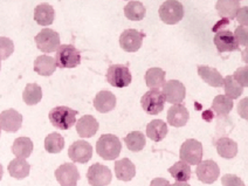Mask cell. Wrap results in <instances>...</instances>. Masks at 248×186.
I'll use <instances>...</instances> for the list:
<instances>
[{
    "instance_id": "cell-32",
    "label": "cell",
    "mask_w": 248,
    "mask_h": 186,
    "mask_svg": "<svg viewBox=\"0 0 248 186\" xmlns=\"http://www.w3.org/2000/svg\"><path fill=\"white\" fill-rule=\"evenodd\" d=\"M233 100L226 95H218L214 97L212 103V110L219 116H226L233 109Z\"/></svg>"
},
{
    "instance_id": "cell-6",
    "label": "cell",
    "mask_w": 248,
    "mask_h": 186,
    "mask_svg": "<svg viewBox=\"0 0 248 186\" xmlns=\"http://www.w3.org/2000/svg\"><path fill=\"white\" fill-rule=\"evenodd\" d=\"M140 104L149 115H158L164 109L165 97L159 89H150L140 98Z\"/></svg>"
},
{
    "instance_id": "cell-41",
    "label": "cell",
    "mask_w": 248,
    "mask_h": 186,
    "mask_svg": "<svg viewBox=\"0 0 248 186\" xmlns=\"http://www.w3.org/2000/svg\"><path fill=\"white\" fill-rule=\"evenodd\" d=\"M238 114L244 120L248 121V97L242 98L238 104Z\"/></svg>"
},
{
    "instance_id": "cell-31",
    "label": "cell",
    "mask_w": 248,
    "mask_h": 186,
    "mask_svg": "<svg viewBox=\"0 0 248 186\" xmlns=\"http://www.w3.org/2000/svg\"><path fill=\"white\" fill-rule=\"evenodd\" d=\"M126 148L132 152H140L144 149L146 144L145 135L140 131H131L124 137Z\"/></svg>"
},
{
    "instance_id": "cell-30",
    "label": "cell",
    "mask_w": 248,
    "mask_h": 186,
    "mask_svg": "<svg viewBox=\"0 0 248 186\" xmlns=\"http://www.w3.org/2000/svg\"><path fill=\"white\" fill-rule=\"evenodd\" d=\"M146 13L145 6L140 1H129L124 7V16L131 21H140Z\"/></svg>"
},
{
    "instance_id": "cell-10",
    "label": "cell",
    "mask_w": 248,
    "mask_h": 186,
    "mask_svg": "<svg viewBox=\"0 0 248 186\" xmlns=\"http://www.w3.org/2000/svg\"><path fill=\"white\" fill-rule=\"evenodd\" d=\"M196 174L198 179L204 184H213L220 176V169L212 159L202 160L197 166Z\"/></svg>"
},
{
    "instance_id": "cell-5",
    "label": "cell",
    "mask_w": 248,
    "mask_h": 186,
    "mask_svg": "<svg viewBox=\"0 0 248 186\" xmlns=\"http://www.w3.org/2000/svg\"><path fill=\"white\" fill-rule=\"evenodd\" d=\"M202 155H204V151H202V143L193 138L185 140L180 146V159L190 165H198L199 163H202Z\"/></svg>"
},
{
    "instance_id": "cell-48",
    "label": "cell",
    "mask_w": 248,
    "mask_h": 186,
    "mask_svg": "<svg viewBox=\"0 0 248 186\" xmlns=\"http://www.w3.org/2000/svg\"><path fill=\"white\" fill-rule=\"evenodd\" d=\"M0 129H1V128H0ZM0 134H1V131H0Z\"/></svg>"
},
{
    "instance_id": "cell-36",
    "label": "cell",
    "mask_w": 248,
    "mask_h": 186,
    "mask_svg": "<svg viewBox=\"0 0 248 186\" xmlns=\"http://www.w3.org/2000/svg\"><path fill=\"white\" fill-rule=\"evenodd\" d=\"M224 89L226 96L232 98V100L239 98V96H241L242 93H244V87L239 82H236L233 75H228L224 78Z\"/></svg>"
},
{
    "instance_id": "cell-20",
    "label": "cell",
    "mask_w": 248,
    "mask_h": 186,
    "mask_svg": "<svg viewBox=\"0 0 248 186\" xmlns=\"http://www.w3.org/2000/svg\"><path fill=\"white\" fill-rule=\"evenodd\" d=\"M55 18V11L52 5L44 2L34 8V20L40 26H49Z\"/></svg>"
},
{
    "instance_id": "cell-43",
    "label": "cell",
    "mask_w": 248,
    "mask_h": 186,
    "mask_svg": "<svg viewBox=\"0 0 248 186\" xmlns=\"http://www.w3.org/2000/svg\"><path fill=\"white\" fill-rule=\"evenodd\" d=\"M150 186H171L169 180H166L164 178H155L151 182Z\"/></svg>"
},
{
    "instance_id": "cell-7",
    "label": "cell",
    "mask_w": 248,
    "mask_h": 186,
    "mask_svg": "<svg viewBox=\"0 0 248 186\" xmlns=\"http://www.w3.org/2000/svg\"><path fill=\"white\" fill-rule=\"evenodd\" d=\"M107 81L116 88H125L131 83L132 76L130 70L123 64H114L107 70Z\"/></svg>"
},
{
    "instance_id": "cell-21",
    "label": "cell",
    "mask_w": 248,
    "mask_h": 186,
    "mask_svg": "<svg viewBox=\"0 0 248 186\" xmlns=\"http://www.w3.org/2000/svg\"><path fill=\"white\" fill-rule=\"evenodd\" d=\"M115 173H116L117 179L122 182H130L136 176V166L130 159H120L115 163Z\"/></svg>"
},
{
    "instance_id": "cell-29",
    "label": "cell",
    "mask_w": 248,
    "mask_h": 186,
    "mask_svg": "<svg viewBox=\"0 0 248 186\" xmlns=\"http://www.w3.org/2000/svg\"><path fill=\"white\" fill-rule=\"evenodd\" d=\"M166 73L162 68H150L145 73V83L150 89H159L166 83Z\"/></svg>"
},
{
    "instance_id": "cell-14",
    "label": "cell",
    "mask_w": 248,
    "mask_h": 186,
    "mask_svg": "<svg viewBox=\"0 0 248 186\" xmlns=\"http://www.w3.org/2000/svg\"><path fill=\"white\" fill-rule=\"evenodd\" d=\"M163 95L169 103H182L186 97L185 86L178 80H170L163 86Z\"/></svg>"
},
{
    "instance_id": "cell-25",
    "label": "cell",
    "mask_w": 248,
    "mask_h": 186,
    "mask_svg": "<svg viewBox=\"0 0 248 186\" xmlns=\"http://www.w3.org/2000/svg\"><path fill=\"white\" fill-rule=\"evenodd\" d=\"M56 61L49 55H40L34 61V72L41 76H50L56 70Z\"/></svg>"
},
{
    "instance_id": "cell-40",
    "label": "cell",
    "mask_w": 248,
    "mask_h": 186,
    "mask_svg": "<svg viewBox=\"0 0 248 186\" xmlns=\"http://www.w3.org/2000/svg\"><path fill=\"white\" fill-rule=\"evenodd\" d=\"M222 186H245V183L235 174H225L221 178Z\"/></svg>"
},
{
    "instance_id": "cell-9",
    "label": "cell",
    "mask_w": 248,
    "mask_h": 186,
    "mask_svg": "<svg viewBox=\"0 0 248 186\" xmlns=\"http://www.w3.org/2000/svg\"><path fill=\"white\" fill-rule=\"evenodd\" d=\"M87 179L90 186H108L111 183L112 173L108 166L96 163L88 169Z\"/></svg>"
},
{
    "instance_id": "cell-26",
    "label": "cell",
    "mask_w": 248,
    "mask_h": 186,
    "mask_svg": "<svg viewBox=\"0 0 248 186\" xmlns=\"http://www.w3.org/2000/svg\"><path fill=\"white\" fill-rule=\"evenodd\" d=\"M168 131V124L162 120H154L146 125V136L155 142L164 140Z\"/></svg>"
},
{
    "instance_id": "cell-11",
    "label": "cell",
    "mask_w": 248,
    "mask_h": 186,
    "mask_svg": "<svg viewBox=\"0 0 248 186\" xmlns=\"http://www.w3.org/2000/svg\"><path fill=\"white\" fill-rule=\"evenodd\" d=\"M55 177L61 186H76L80 172L73 163H64L55 170Z\"/></svg>"
},
{
    "instance_id": "cell-45",
    "label": "cell",
    "mask_w": 248,
    "mask_h": 186,
    "mask_svg": "<svg viewBox=\"0 0 248 186\" xmlns=\"http://www.w3.org/2000/svg\"><path fill=\"white\" fill-rule=\"evenodd\" d=\"M171 186H190L187 184V183H182V182H177L176 184H173V185H171Z\"/></svg>"
},
{
    "instance_id": "cell-19",
    "label": "cell",
    "mask_w": 248,
    "mask_h": 186,
    "mask_svg": "<svg viewBox=\"0 0 248 186\" xmlns=\"http://www.w3.org/2000/svg\"><path fill=\"white\" fill-rule=\"evenodd\" d=\"M94 107L98 112L102 114L111 111L116 107V96L109 90H102L95 96Z\"/></svg>"
},
{
    "instance_id": "cell-35",
    "label": "cell",
    "mask_w": 248,
    "mask_h": 186,
    "mask_svg": "<svg viewBox=\"0 0 248 186\" xmlns=\"http://www.w3.org/2000/svg\"><path fill=\"white\" fill-rule=\"evenodd\" d=\"M64 148V138L58 132H52L45 138V149L49 154H59Z\"/></svg>"
},
{
    "instance_id": "cell-44",
    "label": "cell",
    "mask_w": 248,
    "mask_h": 186,
    "mask_svg": "<svg viewBox=\"0 0 248 186\" xmlns=\"http://www.w3.org/2000/svg\"><path fill=\"white\" fill-rule=\"evenodd\" d=\"M241 58H242V61H244L245 63L248 64V47H246V48L242 50Z\"/></svg>"
},
{
    "instance_id": "cell-23",
    "label": "cell",
    "mask_w": 248,
    "mask_h": 186,
    "mask_svg": "<svg viewBox=\"0 0 248 186\" xmlns=\"http://www.w3.org/2000/svg\"><path fill=\"white\" fill-rule=\"evenodd\" d=\"M217 152L222 158L232 159L238 154V144L235 140H231L228 137H221L216 142Z\"/></svg>"
},
{
    "instance_id": "cell-17",
    "label": "cell",
    "mask_w": 248,
    "mask_h": 186,
    "mask_svg": "<svg viewBox=\"0 0 248 186\" xmlns=\"http://www.w3.org/2000/svg\"><path fill=\"white\" fill-rule=\"evenodd\" d=\"M100 128L97 120L92 115H84L76 122V131L81 138H90L96 135Z\"/></svg>"
},
{
    "instance_id": "cell-46",
    "label": "cell",
    "mask_w": 248,
    "mask_h": 186,
    "mask_svg": "<svg viewBox=\"0 0 248 186\" xmlns=\"http://www.w3.org/2000/svg\"><path fill=\"white\" fill-rule=\"evenodd\" d=\"M2 174H4V168H2V165L0 164V180L2 179Z\"/></svg>"
},
{
    "instance_id": "cell-34",
    "label": "cell",
    "mask_w": 248,
    "mask_h": 186,
    "mask_svg": "<svg viewBox=\"0 0 248 186\" xmlns=\"http://www.w3.org/2000/svg\"><path fill=\"white\" fill-rule=\"evenodd\" d=\"M169 172H170L171 176L173 177L177 182H182V183H186L187 180H190L191 178V168L187 163L183 162H177L176 164H173L169 169Z\"/></svg>"
},
{
    "instance_id": "cell-24",
    "label": "cell",
    "mask_w": 248,
    "mask_h": 186,
    "mask_svg": "<svg viewBox=\"0 0 248 186\" xmlns=\"http://www.w3.org/2000/svg\"><path fill=\"white\" fill-rule=\"evenodd\" d=\"M198 75L210 86L216 88L224 87V78L216 68L208 66H198Z\"/></svg>"
},
{
    "instance_id": "cell-2",
    "label": "cell",
    "mask_w": 248,
    "mask_h": 186,
    "mask_svg": "<svg viewBox=\"0 0 248 186\" xmlns=\"http://www.w3.org/2000/svg\"><path fill=\"white\" fill-rule=\"evenodd\" d=\"M78 112L70 109L69 107H55L49 111V121L53 126L60 130H69L74 124L78 122L76 116Z\"/></svg>"
},
{
    "instance_id": "cell-38",
    "label": "cell",
    "mask_w": 248,
    "mask_h": 186,
    "mask_svg": "<svg viewBox=\"0 0 248 186\" xmlns=\"http://www.w3.org/2000/svg\"><path fill=\"white\" fill-rule=\"evenodd\" d=\"M234 35L239 45L248 47V26H238L235 28Z\"/></svg>"
},
{
    "instance_id": "cell-49",
    "label": "cell",
    "mask_w": 248,
    "mask_h": 186,
    "mask_svg": "<svg viewBox=\"0 0 248 186\" xmlns=\"http://www.w3.org/2000/svg\"><path fill=\"white\" fill-rule=\"evenodd\" d=\"M239 1H240V0H239Z\"/></svg>"
},
{
    "instance_id": "cell-22",
    "label": "cell",
    "mask_w": 248,
    "mask_h": 186,
    "mask_svg": "<svg viewBox=\"0 0 248 186\" xmlns=\"http://www.w3.org/2000/svg\"><path fill=\"white\" fill-rule=\"evenodd\" d=\"M216 10L219 16L225 19L236 18L239 10H240V1L239 0H218L216 4Z\"/></svg>"
},
{
    "instance_id": "cell-13",
    "label": "cell",
    "mask_w": 248,
    "mask_h": 186,
    "mask_svg": "<svg viewBox=\"0 0 248 186\" xmlns=\"http://www.w3.org/2000/svg\"><path fill=\"white\" fill-rule=\"evenodd\" d=\"M68 156L74 163L86 164L93 157V146L86 140H76L69 146Z\"/></svg>"
},
{
    "instance_id": "cell-3",
    "label": "cell",
    "mask_w": 248,
    "mask_h": 186,
    "mask_svg": "<svg viewBox=\"0 0 248 186\" xmlns=\"http://www.w3.org/2000/svg\"><path fill=\"white\" fill-rule=\"evenodd\" d=\"M55 61L60 68H75L81 63V54L73 45H61L56 50Z\"/></svg>"
},
{
    "instance_id": "cell-1",
    "label": "cell",
    "mask_w": 248,
    "mask_h": 186,
    "mask_svg": "<svg viewBox=\"0 0 248 186\" xmlns=\"http://www.w3.org/2000/svg\"><path fill=\"white\" fill-rule=\"evenodd\" d=\"M122 150V143L120 138L111 134H104L98 138L96 143V151L101 158L106 160L117 159Z\"/></svg>"
},
{
    "instance_id": "cell-4",
    "label": "cell",
    "mask_w": 248,
    "mask_h": 186,
    "mask_svg": "<svg viewBox=\"0 0 248 186\" xmlns=\"http://www.w3.org/2000/svg\"><path fill=\"white\" fill-rule=\"evenodd\" d=\"M159 18L166 25H176L184 18V6L177 0H166L159 7Z\"/></svg>"
},
{
    "instance_id": "cell-18",
    "label": "cell",
    "mask_w": 248,
    "mask_h": 186,
    "mask_svg": "<svg viewBox=\"0 0 248 186\" xmlns=\"http://www.w3.org/2000/svg\"><path fill=\"white\" fill-rule=\"evenodd\" d=\"M190 118V112L183 104H173L170 107L168 111V123L174 128H182L185 126Z\"/></svg>"
},
{
    "instance_id": "cell-33",
    "label": "cell",
    "mask_w": 248,
    "mask_h": 186,
    "mask_svg": "<svg viewBox=\"0 0 248 186\" xmlns=\"http://www.w3.org/2000/svg\"><path fill=\"white\" fill-rule=\"evenodd\" d=\"M22 100L27 106H35L42 100V89L39 84L28 83L24 89Z\"/></svg>"
},
{
    "instance_id": "cell-39",
    "label": "cell",
    "mask_w": 248,
    "mask_h": 186,
    "mask_svg": "<svg viewBox=\"0 0 248 186\" xmlns=\"http://www.w3.org/2000/svg\"><path fill=\"white\" fill-rule=\"evenodd\" d=\"M233 78H235L236 82H239L242 87H248V66L239 67L235 70Z\"/></svg>"
},
{
    "instance_id": "cell-42",
    "label": "cell",
    "mask_w": 248,
    "mask_h": 186,
    "mask_svg": "<svg viewBox=\"0 0 248 186\" xmlns=\"http://www.w3.org/2000/svg\"><path fill=\"white\" fill-rule=\"evenodd\" d=\"M236 20L241 26H248V6L240 7L236 14Z\"/></svg>"
},
{
    "instance_id": "cell-16",
    "label": "cell",
    "mask_w": 248,
    "mask_h": 186,
    "mask_svg": "<svg viewBox=\"0 0 248 186\" xmlns=\"http://www.w3.org/2000/svg\"><path fill=\"white\" fill-rule=\"evenodd\" d=\"M22 125V115L14 109L0 112V128L6 132H16Z\"/></svg>"
},
{
    "instance_id": "cell-47",
    "label": "cell",
    "mask_w": 248,
    "mask_h": 186,
    "mask_svg": "<svg viewBox=\"0 0 248 186\" xmlns=\"http://www.w3.org/2000/svg\"><path fill=\"white\" fill-rule=\"evenodd\" d=\"M0 69H1V63H0Z\"/></svg>"
},
{
    "instance_id": "cell-27",
    "label": "cell",
    "mask_w": 248,
    "mask_h": 186,
    "mask_svg": "<svg viewBox=\"0 0 248 186\" xmlns=\"http://www.w3.org/2000/svg\"><path fill=\"white\" fill-rule=\"evenodd\" d=\"M33 149H34V145H33V142L28 137L16 138L12 145V152L14 156L24 159L28 158L32 155Z\"/></svg>"
},
{
    "instance_id": "cell-37",
    "label": "cell",
    "mask_w": 248,
    "mask_h": 186,
    "mask_svg": "<svg viewBox=\"0 0 248 186\" xmlns=\"http://www.w3.org/2000/svg\"><path fill=\"white\" fill-rule=\"evenodd\" d=\"M14 42L6 36H0V61L6 60L13 54Z\"/></svg>"
},
{
    "instance_id": "cell-28",
    "label": "cell",
    "mask_w": 248,
    "mask_h": 186,
    "mask_svg": "<svg viewBox=\"0 0 248 186\" xmlns=\"http://www.w3.org/2000/svg\"><path fill=\"white\" fill-rule=\"evenodd\" d=\"M8 173L11 177L16 179H24L30 174L31 165L28 164L27 160L24 158H16L13 159L12 162L8 164Z\"/></svg>"
},
{
    "instance_id": "cell-8",
    "label": "cell",
    "mask_w": 248,
    "mask_h": 186,
    "mask_svg": "<svg viewBox=\"0 0 248 186\" xmlns=\"http://www.w3.org/2000/svg\"><path fill=\"white\" fill-rule=\"evenodd\" d=\"M36 47L44 53H52L58 50L60 45V34L50 28H44L34 38Z\"/></svg>"
},
{
    "instance_id": "cell-12",
    "label": "cell",
    "mask_w": 248,
    "mask_h": 186,
    "mask_svg": "<svg viewBox=\"0 0 248 186\" xmlns=\"http://www.w3.org/2000/svg\"><path fill=\"white\" fill-rule=\"evenodd\" d=\"M144 33L137 30H125L120 36L121 48L128 53H135L142 47Z\"/></svg>"
},
{
    "instance_id": "cell-15",
    "label": "cell",
    "mask_w": 248,
    "mask_h": 186,
    "mask_svg": "<svg viewBox=\"0 0 248 186\" xmlns=\"http://www.w3.org/2000/svg\"><path fill=\"white\" fill-rule=\"evenodd\" d=\"M213 41L219 53L234 52V50L239 49V44L236 41L234 33H232L231 31H219L214 35Z\"/></svg>"
}]
</instances>
